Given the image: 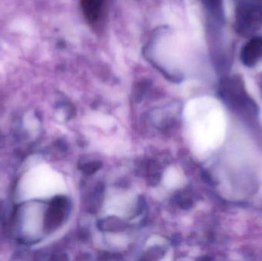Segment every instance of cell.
Listing matches in <instances>:
<instances>
[{"label": "cell", "instance_id": "1", "mask_svg": "<svg viewBox=\"0 0 262 261\" xmlns=\"http://www.w3.org/2000/svg\"><path fill=\"white\" fill-rule=\"evenodd\" d=\"M69 207L70 203L67 198L57 196L53 199L45 215V231L50 232L57 229L69 215Z\"/></svg>", "mask_w": 262, "mask_h": 261}, {"label": "cell", "instance_id": "2", "mask_svg": "<svg viewBox=\"0 0 262 261\" xmlns=\"http://www.w3.org/2000/svg\"><path fill=\"white\" fill-rule=\"evenodd\" d=\"M81 6L88 19L96 22L104 11V0H81Z\"/></svg>", "mask_w": 262, "mask_h": 261}, {"label": "cell", "instance_id": "3", "mask_svg": "<svg viewBox=\"0 0 262 261\" xmlns=\"http://www.w3.org/2000/svg\"><path fill=\"white\" fill-rule=\"evenodd\" d=\"M97 226L100 231H107V232H121L127 229V224L119 218L111 216L98 221Z\"/></svg>", "mask_w": 262, "mask_h": 261}, {"label": "cell", "instance_id": "4", "mask_svg": "<svg viewBox=\"0 0 262 261\" xmlns=\"http://www.w3.org/2000/svg\"><path fill=\"white\" fill-rule=\"evenodd\" d=\"M104 186L102 183H99L93 193L91 195L88 203V211L92 214H95L100 209L102 203L103 196H104Z\"/></svg>", "mask_w": 262, "mask_h": 261}, {"label": "cell", "instance_id": "5", "mask_svg": "<svg viewBox=\"0 0 262 261\" xmlns=\"http://www.w3.org/2000/svg\"><path fill=\"white\" fill-rule=\"evenodd\" d=\"M102 165L103 163L101 161H91V162H84L78 165V167L84 174L92 175L101 170Z\"/></svg>", "mask_w": 262, "mask_h": 261}, {"label": "cell", "instance_id": "6", "mask_svg": "<svg viewBox=\"0 0 262 261\" xmlns=\"http://www.w3.org/2000/svg\"><path fill=\"white\" fill-rule=\"evenodd\" d=\"M177 202H178L180 208L183 209H189L192 205V202L189 199H186L183 196H179Z\"/></svg>", "mask_w": 262, "mask_h": 261}, {"label": "cell", "instance_id": "7", "mask_svg": "<svg viewBox=\"0 0 262 261\" xmlns=\"http://www.w3.org/2000/svg\"><path fill=\"white\" fill-rule=\"evenodd\" d=\"M145 206H146V202H145L144 198L143 196H140L138 200V204H137V212L139 214L142 213V211L144 210Z\"/></svg>", "mask_w": 262, "mask_h": 261}]
</instances>
